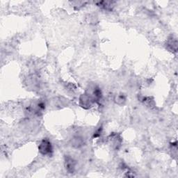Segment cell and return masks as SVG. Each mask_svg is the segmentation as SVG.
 <instances>
[{"label": "cell", "instance_id": "obj_1", "mask_svg": "<svg viewBox=\"0 0 178 178\" xmlns=\"http://www.w3.org/2000/svg\"><path fill=\"white\" fill-rule=\"evenodd\" d=\"M39 152L43 155H49L52 153V147L50 140L48 139H44L38 147Z\"/></svg>", "mask_w": 178, "mask_h": 178}, {"label": "cell", "instance_id": "obj_2", "mask_svg": "<svg viewBox=\"0 0 178 178\" xmlns=\"http://www.w3.org/2000/svg\"><path fill=\"white\" fill-rule=\"evenodd\" d=\"M94 102L93 97L88 93L83 94L80 97V105L85 109L90 108Z\"/></svg>", "mask_w": 178, "mask_h": 178}, {"label": "cell", "instance_id": "obj_3", "mask_svg": "<svg viewBox=\"0 0 178 178\" xmlns=\"http://www.w3.org/2000/svg\"><path fill=\"white\" fill-rule=\"evenodd\" d=\"M65 166L69 173H73L75 169L76 162L70 157H66L65 159Z\"/></svg>", "mask_w": 178, "mask_h": 178}, {"label": "cell", "instance_id": "obj_4", "mask_svg": "<svg viewBox=\"0 0 178 178\" xmlns=\"http://www.w3.org/2000/svg\"><path fill=\"white\" fill-rule=\"evenodd\" d=\"M177 40L174 39V38H171L168 41L167 45L168 47L171 49L172 50H175L177 51Z\"/></svg>", "mask_w": 178, "mask_h": 178}, {"label": "cell", "instance_id": "obj_5", "mask_svg": "<svg viewBox=\"0 0 178 178\" xmlns=\"http://www.w3.org/2000/svg\"><path fill=\"white\" fill-rule=\"evenodd\" d=\"M83 143H84L83 139L79 137L74 138L73 139V145L76 148H79L80 146H82L83 145Z\"/></svg>", "mask_w": 178, "mask_h": 178}, {"label": "cell", "instance_id": "obj_6", "mask_svg": "<svg viewBox=\"0 0 178 178\" xmlns=\"http://www.w3.org/2000/svg\"><path fill=\"white\" fill-rule=\"evenodd\" d=\"M116 103L118 104H120V102H121V105L122 104V102H125V98L122 96H119L117 97V99H116Z\"/></svg>", "mask_w": 178, "mask_h": 178}]
</instances>
